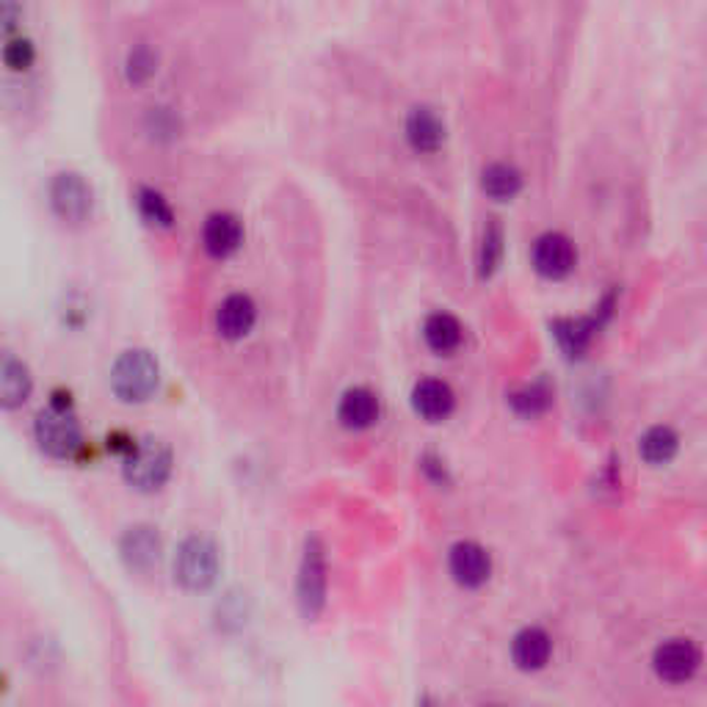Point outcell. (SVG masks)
<instances>
[{
	"label": "cell",
	"instance_id": "6da1fadb",
	"mask_svg": "<svg viewBox=\"0 0 707 707\" xmlns=\"http://www.w3.org/2000/svg\"><path fill=\"white\" fill-rule=\"evenodd\" d=\"M161 385V368L158 360L144 349L125 351L122 357L114 363L111 370V387L117 398L125 403H141L146 398H153V392Z\"/></svg>",
	"mask_w": 707,
	"mask_h": 707
},
{
	"label": "cell",
	"instance_id": "7a4b0ae2",
	"mask_svg": "<svg viewBox=\"0 0 707 707\" xmlns=\"http://www.w3.org/2000/svg\"><path fill=\"white\" fill-rule=\"evenodd\" d=\"M219 569H222V555H219V547L208 537H188L177 547L175 578L182 589H211L219 578Z\"/></svg>",
	"mask_w": 707,
	"mask_h": 707
},
{
	"label": "cell",
	"instance_id": "3957f363",
	"mask_svg": "<svg viewBox=\"0 0 707 707\" xmlns=\"http://www.w3.org/2000/svg\"><path fill=\"white\" fill-rule=\"evenodd\" d=\"M172 475V450L161 439H141L125 457V481L139 492H158Z\"/></svg>",
	"mask_w": 707,
	"mask_h": 707
},
{
	"label": "cell",
	"instance_id": "277c9868",
	"mask_svg": "<svg viewBox=\"0 0 707 707\" xmlns=\"http://www.w3.org/2000/svg\"><path fill=\"white\" fill-rule=\"evenodd\" d=\"M36 443L54 459H72L83 448L81 423L67 406H50L36 417Z\"/></svg>",
	"mask_w": 707,
	"mask_h": 707
},
{
	"label": "cell",
	"instance_id": "5b68a950",
	"mask_svg": "<svg viewBox=\"0 0 707 707\" xmlns=\"http://www.w3.org/2000/svg\"><path fill=\"white\" fill-rule=\"evenodd\" d=\"M327 602V558L316 537L307 539L302 567H298V609L307 620H316Z\"/></svg>",
	"mask_w": 707,
	"mask_h": 707
},
{
	"label": "cell",
	"instance_id": "8992f818",
	"mask_svg": "<svg viewBox=\"0 0 707 707\" xmlns=\"http://www.w3.org/2000/svg\"><path fill=\"white\" fill-rule=\"evenodd\" d=\"M50 205L61 222L83 224L92 216V186L75 172H61L50 182Z\"/></svg>",
	"mask_w": 707,
	"mask_h": 707
},
{
	"label": "cell",
	"instance_id": "52a82bcc",
	"mask_svg": "<svg viewBox=\"0 0 707 707\" xmlns=\"http://www.w3.org/2000/svg\"><path fill=\"white\" fill-rule=\"evenodd\" d=\"M699 661L702 655L694 644L685 641V638H672V641H663L661 647L655 649L652 669L667 683H685L696 674Z\"/></svg>",
	"mask_w": 707,
	"mask_h": 707
},
{
	"label": "cell",
	"instance_id": "ba28073f",
	"mask_svg": "<svg viewBox=\"0 0 707 707\" xmlns=\"http://www.w3.org/2000/svg\"><path fill=\"white\" fill-rule=\"evenodd\" d=\"M448 567L459 586H464V589H481L492 575V558L479 542H457L450 547Z\"/></svg>",
	"mask_w": 707,
	"mask_h": 707
},
{
	"label": "cell",
	"instance_id": "9c48e42d",
	"mask_svg": "<svg viewBox=\"0 0 707 707\" xmlns=\"http://www.w3.org/2000/svg\"><path fill=\"white\" fill-rule=\"evenodd\" d=\"M575 246L567 235L547 233L533 244V269L547 280H564L575 269Z\"/></svg>",
	"mask_w": 707,
	"mask_h": 707
},
{
	"label": "cell",
	"instance_id": "30bf717a",
	"mask_svg": "<svg viewBox=\"0 0 707 707\" xmlns=\"http://www.w3.org/2000/svg\"><path fill=\"white\" fill-rule=\"evenodd\" d=\"M119 550H122L125 564H128L133 573L146 575L153 567H158L161 562V537L150 526L128 528Z\"/></svg>",
	"mask_w": 707,
	"mask_h": 707
},
{
	"label": "cell",
	"instance_id": "8fae6325",
	"mask_svg": "<svg viewBox=\"0 0 707 707\" xmlns=\"http://www.w3.org/2000/svg\"><path fill=\"white\" fill-rule=\"evenodd\" d=\"M412 406L428 423H439L457 410V396L443 379H421L412 390Z\"/></svg>",
	"mask_w": 707,
	"mask_h": 707
},
{
	"label": "cell",
	"instance_id": "7c38bea8",
	"mask_svg": "<svg viewBox=\"0 0 707 707\" xmlns=\"http://www.w3.org/2000/svg\"><path fill=\"white\" fill-rule=\"evenodd\" d=\"M379 398L368 387H351V390H345L338 406L340 423L345 428H351V432H363V428L374 426L379 421Z\"/></svg>",
	"mask_w": 707,
	"mask_h": 707
},
{
	"label": "cell",
	"instance_id": "4fadbf2b",
	"mask_svg": "<svg viewBox=\"0 0 707 707\" xmlns=\"http://www.w3.org/2000/svg\"><path fill=\"white\" fill-rule=\"evenodd\" d=\"M255 321H258V307L244 293H233V296L224 298L216 313V327L222 332V338L227 340L246 338L251 332V327H255Z\"/></svg>",
	"mask_w": 707,
	"mask_h": 707
},
{
	"label": "cell",
	"instance_id": "5bb4252c",
	"mask_svg": "<svg viewBox=\"0 0 707 707\" xmlns=\"http://www.w3.org/2000/svg\"><path fill=\"white\" fill-rule=\"evenodd\" d=\"M240 240H244V227L229 213H213L202 227V244L211 258H229L233 251H238Z\"/></svg>",
	"mask_w": 707,
	"mask_h": 707
},
{
	"label": "cell",
	"instance_id": "9a60e30c",
	"mask_svg": "<svg viewBox=\"0 0 707 707\" xmlns=\"http://www.w3.org/2000/svg\"><path fill=\"white\" fill-rule=\"evenodd\" d=\"M550 655H553V638L542 627H526V631L517 633L515 644H511V658H515L517 669H522V672L544 669Z\"/></svg>",
	"mask_w": 707,
	"mask_h": 707
},
{
	"label": "cell",
	"instance_id": "2e32d148",
	"mask_svg": "<svg viewBox=\"0 0 707 707\" xmlns=\"http://www.w3.org/2000/svg\"><path fill=\"white\" fill-rule=\"evenodd\" d=\"M34 381H31L28 368L12 354H0V406L3 410H17L28 401Z\"/></svg>",
	"mask_w": 707,
	"mask_h": 707
},
{
	"label": "cell",
	"instance_id": "e0dca14e",
	"mask_svg": "<svg viewBox=\"0 0 707 707\" xmlns=\"http://www.w3.org/2000/svg\"><path fill=\"white\" fill-rule=\"evenodd\" d=\"M406 139H410L412 150L423 155L437 153L445 144V125L432 108H415L406 119Z\"/></svg>",
	"mask_w": 707,
	"mask_h": 707
},
{
	"label": "cell",
	"instance_id": "ac0fdd59",
	"mask_svg": "<svg viewBox=\"0 0 707 707\" xmlns=\"http://www.w3.org/2000/svg\"><path fill=\"white\" fill-rule=\"evenodd\" d=\"M680 437L674 434V428L669 426H652L644 432L641 443H638V453L647 464L652 468H661V464H669L674 457H677Z\"/></svg>",
	"mask_w": 707,
	"mask_h": 707
},
{
	"label": "cell",
	"instance_id": "d6986e66",
	"mask_svg": "<svg viewBox=\"0 0 707 707\" xmlns=\"http://www.w3.org/2000/svg\"><path fill=\"white\" fill-rule=\"evenodd\" d=\"M423 338H426V345L434 351V354H450L462 345V323L450 313H434L428 316L426 327H423Z\"/></svg>",
	"mask_w": 707,
	"mask_h": 707
},
{
	"label": "cell",
	"instance_id": "ffe728a7",
	"mask_svg": "<svg viewBox=\"0 0 707 707\" xmlns=\"http://www.w3.org/2000/svg\"><path fill=\"white\" fill-rule=\"evenodd\" d=\"M481 186H484V191L490 193L492 199H497V202H506V199H511L520 193L522 175L509 164H492L490 169L484 172V177H481Z\"/></svg>",
	"mask_w": 707,
	"mask_h": 707
},
{
	"label": "cell",
	"instance_id": "44dd1931",
	"mask_svg": "<svg viewBox=\"0 0 707 707\" xmlns=\"http://www.w3.org/2000/svg\"><path fill=\"white\" fill-rule=\"evenodd\" d=\"M135 205H139L141 219L153 227H172V222H175V213H172V205L164 199V193L153 191V188H141Z\"/></svg>",
	"mask_w": 707,
	"mask_h": 707
},
{
	"label": "cell",
	"instance_id": "7402d4cb",
	"mask_svg": "<svg viewBox=\"0 0 707 707\" xmlns=\"http://www.w3.org/2000/svg\"><path fill=\"white\" fill-rule=\"evenodd\" d=\"M550 398H553L550 387L542 385V381H537V385H528V387H522L520 392H515V396H511V406H515L520 415L533 417V415H539V412L547 410Z\"/></svg>",
	"mask_w": 707,
	"mask_h": 707
},
{
	"label": "cell",
	"instance_id": "603a6c76",
	"mask_svg": "<svg viewBox=\"0 0 707 707\" xmlns=\"http://www.w3.org/2000/svg\"><path fill=\"white\" fill-rule=\"evenodd\" d=\"M591 329L594 327L589 321H567L555 327V338H558V343L564 345L569 357H580L591 340Z\"/></svg>",
	"mask_w": 707,
	"mask_h": 707
},
{
	"label": "cell",
	"instance_id": "cb8c5ba5",
	"mask_svg": "<svg viewBox=\"0 0 707 707\" xmlns=\"http://www.w3.org/2000/svg\"><path fill=\"white\" fill-rule=\"evenodd\" d=\"M155 70H158V56H155L146 45L135 47L133 54L128 56V67H125V72H128V81L135 83V86L150 81V78L155 75Z\"/></svg>",
	"mask_w": 707,
	"mask_h": 707
},
{
	"label": "cell",
	"instance_id": "d4e9b609",
	"mask_svg": "<svg viewBox=\"0 0 707 707\" xmlns=\"http://www.w3.org/2000/svg\"><path fill=\"white\" fill-rule=\"evenodd\" d=\"M500 251H503V233L497 224H492V227L486 229L484 246H481V274L490 276L492 271L497 269V263H500Z\"/></svg>",
	"mask_w": 707,
	"mask_h": 707
},
{
	"label": "cell",
	"instance_id": "484cf974",
	"mask_svg": "<svg viewBox=\"0 0 707 707\" xmlns=\"http://www.w3.org/2000/svg\"><path fill=\"white\" fill-rule=\"evenodd\" d=\"M36 59V50L28 39H14L9 42L7 50H3V61L12 67L14 72H25Z\"/></svg>",
	"mask_w": 707,
	"mask_h": 707
},
{
	"label": "cell",
	"instance_id": "4316f807",
	"mask_svg": "<svg viewBox=\"0 0 707 707\" xmlns=\"http://www.w3.org/2000/svg\"><path fill=\"white\" fill-rule=\"evenodd\" d=\"M20 23V3L17 0H0V34H9Z\"/></svg>",
	"mask_w": 707,
	"mask_h": 707
}]
</instances>
